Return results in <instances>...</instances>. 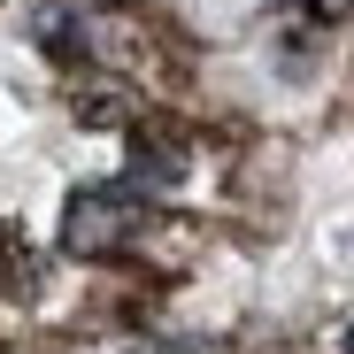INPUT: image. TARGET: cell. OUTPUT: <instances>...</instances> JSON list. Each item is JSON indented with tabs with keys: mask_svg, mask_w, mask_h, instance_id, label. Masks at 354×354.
Listing matches in <instances>:
<instances>
[{
	"mask_svg": "<svg viewBox=\"0 0 354 354\" xmlns=\"http://www.w3.org/2000/svg\"><path fill=\"white\" fill-rule=\"evenodd\" d=\"M139 223H147L139 185H85V193H70V208H62V247H70V254H108V247H124Z\"/></svg>",
	"mask_w": 354,
	"mask_h": 354,
	"instance_id": "obj_1",
	"label": "cell"
},
{
	"mask_svg": "<svg viewBox=\"0 0 354 354\" xmlns=\"http://www.w3.org/2000/svg\"><path fill=\"white\" fill-rule=\"evenodd\" d=\"M39 46L54 54V62H77V54H85V24L62 16V8H46V16H39Z\"/></svg>",
	"mask_w": 354,
	"mask_h": 354,
	"instance_id": "obj_2",
	"label": "cell"
},
{
	"mask_svg": "<svg viewBox=\"0 0 354 354\" xmlns=\"http://www.w3.org/2000/svg\"><path fill=\"white\" fill-rule=\"evenodd\" d=\"M177 177H185V162H177V154L139 147V162H131V185H177Z\"/></svg>",
	"mask_w": 354,
	"mask_h": 354,
	"instance_id": "obj_3",
	"label": "cell"
},
{
	"mask_svg": "<svg viewBox=\"0 0 354 354\" xmlns=\"http://www.w3.org/2000/svg\"><path fill=\"white\" fill-rule=\"evenodd\" d=\"M301 16H324V24H339V16H354V0H292Z\"/></svg>",
	"mask_w": 354,
	"mask_h": 354,
	"instance_id": "obj_4",
	"label": "cell"
},
{
	"mask_svg": "<svg viewBox=\"0 0 354 354\" xmlns=\"http://www.w3.org/2000/svg\"><path fill=\"white\" fill-rule=\"evenodd\" d=\"M346 354H354V331H346Z\"/></svg>",
	"mask_w": 354,
	"mask_h": 354,
	"instance_id": "obj_5",
	"label": "cell"
}]
</instances>
